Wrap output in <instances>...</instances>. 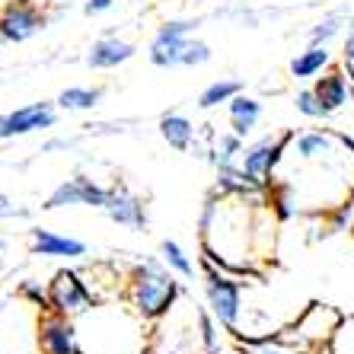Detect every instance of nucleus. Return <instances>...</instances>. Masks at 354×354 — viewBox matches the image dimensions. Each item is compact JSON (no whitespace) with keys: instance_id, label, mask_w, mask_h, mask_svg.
<instances>
[{"instance_id":"8","label":"nucleus","mask_w":354,"mask_h":354,"mask_svg":"<svg viewBox=\"0 0 354 354\" xmlns=\"http://www.w3.org/2000/svg\"><path fill=\"white\" fill-rule=\"evenodd\" d=\"M201 17H179V19H166L153 29L147 45V61L160 71H173L182 64V51L189 45V39L198 32Z\"/></svg>"},{"instance_id":"41","label":"nucleus","mask_w":354,"mask_h":354,"mask_svg":"<svg viewBox=\"0 0 354 354\" xmlns=\"http://www.w3.org/2000/svg\"><path fill=\"white\" fill-rule=\"evenodd\" d=\"M0 128H3V115H0Z\"/></svg>"},{"instance_id":"40","label":"nucleus","mask_w":354,"mask_h":354,"mask_svg":"<svg viewBox=\"0 0 354 354\" xmlns=\"http://www.w3.org/2000/svg\"><path fill=\"white\" fill-rule=\"evenodd\" d=\"M0 45H7V41H3V32H0Z\"/></svg>"},{"instance_id":"27","label":"nucleus","mask_w":354,"mask_h":354,"mask_svg":"<svg viewBox=\"0 0 354 354\" xmlns=\"http://www.w3.org/2000/svg\"><path fill=\"white\" fill-rule=\"evenodd\" d=\"M160 259H163V262L169 265L179 278L195 281V274H198L195 262H192V256L179 246V243H176V239H163V243H160Z\"/></svg>"},{"instance_id":"1","label":"nucleus","mask_w":354,"mask_h":354,"mask_svg":"<svg viewBox=\"0 0 354 354\" xmlns=\"http://www.w3.org/2000/svg\"><path fill=\"white\" fill-rule=\"evenodd\" d=\"M278 217L265 195H221L211 192L198 214L201 259L236 278H259V259L274 252Z\"/></svg>"},{"instance_id":"33","label":"nucleus","mask_w":354,"mask_h":354,"mask_svg":"<svg viewBox=\"0 0 354 354\" xmlns=\"http://www.w3.org/2000/svg\"><path fill=\"white\" fill-rule=\"evenodd\" d=\"M115 7V0H80V10H83V17H90V19H96V17H106L109 10Z\"/></svg>"},{"instance_id":"5","label":"nucleus","mask_w":354,"mask_h":354,"mask_svg":"<svg viewBox=\"0 0 354 354\" xmlns=\"http://www.w3.org/2000/svg\"><path fill=\"white\" fill-rule=\"evenodd\" d=\"M345 316L329 304H310L304 313L297 316L290 326L274 332L278 342L297 348V351H313V354H329V345L335 338V329L342 326Z\"/></svg>"},{"instance_id":"3","label":"nucleus","mask_w":354,"mask_h":354,"mask_svg":"<svg viewBox=\"0 0 354 354\" xmlns=\"http://www.w3.org/2000/svg\"><path fill=\"white\" fill-rule=\"evenodd\" d=\"M74 322L86 354H147L150 348V322L128 300H102Z\"/></svg>"},{"instance_id":"12","label":"nucleus","mask_w":354,"mask_h":354,"mask_svg":"<svg viewBox=\"0 0 354 354\" xmlns=\"http://www.w3.org/2000/svg\"><path fill=\"white\" fill-rule=\"evenodd\" d=\"M112 185L90 179V176H71L41 201V211H58V207H102L109 205Z\"/></svg>"},{"instance_id":"38","label":"nucleus","mask_w":354,"mask_h":354,"mask_svg":"<svg viewBox=\"0 0 354 354\" xmlns=\"http://www.w3.org/2000/svg\"><path fill=\"white\" fill-rule=\"evenodd\" d=\"M348 77H351V99H354V71H348Z\"/></svg>"},{"instance_id":"23","label":"nucleus","mask_w":354,"mask_h":354,"mask_svg":"<svg viewBox=\"0 0 354 354\" xmlns=\"http://www.w3.org/2000/svg\"><path fill=\"white\" fill-rule=\"evenodd\" d=\"M239 93H246V83L243 80H236V77H217V80H211L205 90L198 93V109H205V112L221 109L230 99H236Z\"/></svg>"},{"instance_id":"42","label":"nucleus","mask_w":354,"mask_h":354,"mask_svg":"<svg viewBox=\"0 0 354 354\" xmlns=\"http://www.w3.org/2000/svg\"><path fill=\"white\" fill-rule=\"evenodd\" d=\"M134 3H140V0H134Z\"/></svg>"},{"instance_id":"21","label":"nucleus","mask_w":354,"mask_h":354,"mask_svg":"<svg viewBox=\"0 0 354 354\" xmlns=\"http://www.w3.org/2000/svg\"><path fill=\"white\" fill-rule=\"evenodd\" d=\"M259 118H262V102L256 96L239 93L236 99L227 102V122H230V131H236L239 138H249V134L256 131Z\"/></svg>"},{"instance_id":"24","label":"nucleus","mask_w":354,"mask_h":354,"mask_svg":"<svg viewBox=\"0 0 354 354\" xmlns=\"http://www.w3.org/2000/svg\"><path fill=\"white\" fill-rule=\"evenodd\" d=\"M348 19H351V7H338V10L322 13V17L306 29V45H329V41L348 26Z\"/></svg>"},{"instance_id":"28","label":"nucleus","mask_w":354,"mask_h":354,"mask_svg":"<svg viewBox=\"0 0 354 354\" xmlns=\"http://www.w3.org/2000/svg\"><path fill=\"white\" fill-rule=\"evenodd\" d=\"M236 351L239 354H313V351H297V348L278 342L274 335H262V338H243L239 335L236 338Z\"/></svg>"},{"instance_id":"9","label":"nucleus","mask_w":354,"mask_h":354,"mask_svg":"<svg viewBox=\"0 0 354 354\" xmlns=\"http://www.w3.org/2000/svg\"><path fill=\"white\" fill-rule=\"evenodd\" d=\"M99 304L96 290L83 281L80 272L74 268H61L55 272V278L48 281V310L61 316H71V319H80L83 313H90L93 306Z\"/></svg>"},{"instance_id":"15","label":"nucleus","mask_w":354,"mask_h":354,"mask_svg":"<svg viewBox=\"0 0 354 354\" xmlns=\"http://www.w3.org/2000/svg\"><path fill=\"white\" fill-rule=\"evenodd\" d=\"M102 214L112 223L124 227V230H147L150 214H147V201L140 195H134L124 182H112V195H109V205L102 207Z\"/></svg>"},{"instance_id":"10","label":"nucleus","mask_w":354,"mask_h":354,"mask_svg":"<svg viewBox=\"0 0 354 354\" xmlns=\"http://www.w3.org/2000/svg\"><path fill=\"white\" fill-rule=\"evenodd\" d=\"M290 138L294 131H278V134H265V138L246 144L243 157H239V166L246 169L256 182H262L265 189L272 185V179L278 176L281 163H284V153L290 147Z\"/></svg>"},{"instance_id":"19","label":"nucleus","mask_w":354,"mask_h":354,"mask_svg":"<svg viewBox=\"0 0 354 354\" xmlns=\"http://www.w3.org/2000/svg\"><path fill=\"white\" fill-rule=\"evenodd\" d=\"M214 192L221 195H243V198H252V195H265V185L256 182L252 176L243 169L239 163H230V166H217L214 169Z\"/></svg>"},{"instance_id":"20","label":"nucleus","mask_w":354,"mask_h":354,"mask_svg":"<svg viewBox=\"0 0 354 354\" xmlns=\"http://www.w3.org/2000/svg\"><path fill=\"white\" fill-rule=\"evenodd\" d=\"M332 67V51L329 45H306L304 51H297L290 58L288 71L294 80H316Z\"/></svg>"},{"instance_id":"36","label":"nucleus","mask_w":354,"mask_h":354,"mask_svg":"<svg viewBox=\"0 0 354 354\" xmlns=\"http://www.w3.org/2000/svg\"><path fill=\"white\" fill-rule=\"evenodd\" d=\"M39 3L51 13V19H58V17H64L67 10H71V3H74V0H39Z\"/></svg>"},{"instance_id":"26","label":"nucleus","mask_w":354,"mask_h":354,"mask_svg":"<svg viewBox=\"0 0 354 354\" xmlns=\"http://www.w3.org/2000/svg\"><path fill=\"white\" fill-rule=\"evenodd\" d=\"M55 102L61 112H90L102 102V86H67L58 93Z\"/></svg>"},{"instance_id":"16","label":"nucleus","mask_w":354,"mask_h":354,"mask_svg":"<svg viewBox=\"0 0 354 354\" xmlns=\"http://www.w3.org/2000/svg\"><path fill=\"white\" fill-rule=\"evenodd\" d=\"M134 55H138V45H134V41L106 32L86 48V67H90V71H115V67L128 64Z\"/></svg>"},{"instance_id":"6","label":"nucleus","mask_w":354,"mask_h":354,"mask_svg":"<svg viewBox=\"0 0 354 354\" xmlns=\"http://www.w3.org/2000/svg\"><path fill=\"white\" fill-rule=\"evenodd\" d=\"M39 306L23 297H7L0 304V354H41L39 348Z\"/></svg>"},{"instance_id":"29","label":"nucleus","mask_w":354,"mask_h":354,"mask_svg":"<svg viewBox=\"0 0 354 354\" xmlns=\"http://www.w3.org/2000/svg\"><path fill=\"white\" fill-rule=\"evenodd\" d=\"M294 109L300 112L304 118H329L326 115V109H322V102H319V96H316V90L313 86H304V90H297V96H294Z\"/></svg>"},{"instance_id":"39","label":"nucleus","mask_w":354,"mask_h":354,"mask_svg":"<svg viewBox=\"0 0 354 354\" xmlns=\"http://www.w3.org/2000/svg\"><path fill=\"white\" fill-rule=\"evenodd\" d=\"M7 3H10V0H0V13H3V7H7Z\"/></svg>"},{"instance_id":"22","label":"nucleus","mask_w":354,"mask_h":354,"mask_svg":"<svg viewBox=\"0 0 354 354\" xmlns=\"http://www.w3.org/2000/svg\"><path fill=\"white\" fill-rule=\"evenodd\" d=\"M160 138H163L173 150H192L198 140V128L189 115H182V112H166V115H160Z\"/></svg>"},{"instance_id":"13","label":"nucleus","mask_w":354,"mask_h":354,"mask_svg":"<svg viewBox=\"0 0 354 354\" xmlns=\"http://www.w3.org/2000/svg\"><path fill=\"white\" fill-rule=\"evenodd\" d=\"M58 124V102H29L3 115V128H0V140L26 138V134L45 131Z\"/></svg>"},{"instance_id":"18","label":"nucleus","mask_w":354,"mask_h":354,"mask_svg":"<svg viewBox=\"0 0 354 354\" xmlns=\"http://www.w3.org/2000/svg\"><path fill=\"white\" fill-rule=\"evenodd\" d=\"M29 249H32V256H41V259H83L90 252L83 239L61 236V233L45 230V227H32L29 230Z\"/></svg>"},{"instance_id":"17","label":"nucleus","mask_w":354,"mask_h":354,"mask_svg":"<svg viewBox=\"0 0 354 354\" xmlns=\"http://www.w3.org/2000/svg\"><path fill=\"white\" fill-rule=\"evenodd\" d=\"M313 90H316V96H319V102H322V109H326L329 118L338 115V112H345L348 106H354L348 67H329L322 77H316Z\"/></svg>"},{"instance_id":"11","label":"nucleus","mask_w":354,"mask_h":354,"mask_svg":"<svg viewBox=\"0 0 354 354\" xmlns=\"http://www.w3.org/2000/svg\"><path fill=\"white\" fill-rule=\"evenodd\" d=\"M48 23H55V19L39 0H10L3 13H0V32H3L7 45L32 41L39 32L48 29Z\"/></svg>"},{"instance_id":"35","label":"nucleus","mask_w":354,"mask_h":354,"mask_svg":"<svg viewBox=\"0 0 354 354\" xmlns=\"http://www.w3.org/2000/svg\"><path fill=\"white\" fill-rule=\"evenodd\" d=\"M342 64H345L348 71H354V19H351V29H348V35H345V45H342Z\"/></svg>"},{"instance_id":"14","label":"nucleus","mask_w":354,"mask_h":354,"mask_svg":"<svg viewBox=\"0 0 354 354\" xmlns=\"http://www.w3.org/2000/svg\"><path fill=\"white\" fill-rule=\"evenodd\" d=\"M39 348L41 354H86L80 345V332L71 316L45 310L39 322Z\"/></svg>"},{"instance_id":"4","label":"nucleus","mask_w":354,"mask_h":354,"mask_svg":"<svg viewBox=\"0 0 354 354\" xmlns=\"http://www.w3.org/2000/svg\"><path fill=\"white\" fill-rule=\"evenodd\" d=\"M182 290L185 288L176 281V272L160 256H140L124 278V300L147 322H157Z\"/></svg>"},{"instance_id":"25","label":"nucleus","mask_w":354,"mask_h":354,"mask_svg":"<svg viewBox=\"0 0 354 354\" xmlns=\"http://www.w3.org/2000/svg\"><path fill=\"white\" fill-rule=\"evenodd\" d=\"M243 150H246V138H239L236 131L214 134V138H211V157H207V163L214 166V169H217V166L239 163Z\"/></svg>"},{"instance_id":"37","label":"nucleus","mask_w":354,"mask_h":354,"mask_svg":"<svg viewBox=\"0 0 354 354\" xmlns=\"http://www.w3.org/2000/svg\"><path fill=\"white\" fill-rule=\"evenodd\" d=\"M77 140L74 138H51V140H45V144H41V150L39 153H55V150H71L74 147Z\"/></svg>"},{"instance_id":"32","label":"nucleus","mask_w":354,"mask_h":354,"mask_svg":"<svg viewBox=\"0 0 354 354\" xmlns=\"http://www.w3.org/2000/svg\"><path fill=\"white\" fill-rule=\"evenodd\" d=\"M17 294L23 297V300H29L32 306H39V310H48V288H41L39 281H32V278L23 281Z\"/></svg>"},{"instance_id":"31","label":"nucleus","mask_w":354,"mask_h":354,"mask_svg":"<svg viewBox=\"0 0 354 354\" xmlns=\"http://www.w3.org/2000/svg\"><path fill=\"white\" fill-rule=\"evenodd\" d=\"M332 354H354V313L342 319V326L335 329V338L329 345Z\"/></svg>"},{"instance_id":"34","label":"nucleus","mask_w":354,"mask_h":354,"mask_svg":"<svg viewBox=\"0 0 354 354\" xmlns=\"http://www.w3.org/2000/svg\"><path fill=\"white\" fill-rule=\"evenodd\" d=\"M32 214V211H29V207H17L13 205V201H10V195H3V192H0V221H10V217H29Z\"/></svg>"},{"instance_id":"7","label":"nucleus","mask_w":354,"mask_h":354,"mask_svg":"<svg viewBox=\"0 0 354 354\" xmlns=\"http://www.w3.org/2000/svg\"><path fill=\"white\" fill-rule=\"evenodd\" d=\"M201 288H205V304L214 313L227 332L239 335V316H243V281L236 274L221 272L217 265L201 259Z\"/></svg>"},{"instance_id":"30","label":"nucleus","mask_w":354,"mask_h":354,"mask_svg":"<svg viewBox=\"0 0 354 354\" xmlns=\"http://www.w3.org/2000/svg\"><path fill=\"white\" fill-rule=\"evenodd\" d=\"M211 58H214L211 45H207L205 39H195V35H192L189 45H185V51H182V64L179 67H205Z\"/></svg>"},{"instance_id":"2","label":"nucleus","mask_w":354,"mask_h":354,"mask_svg":"<svg viewBox=\"0 0 354 354\" xmlns=\"http://www.w3.org/2000/svg\"><path fill=\"white\" fill-rule=\"evenodd\" d=\"M217 326L214 313L182 290L179 300L157 322H150L147 354H221Z\"/></svg>"}]
</instances>
